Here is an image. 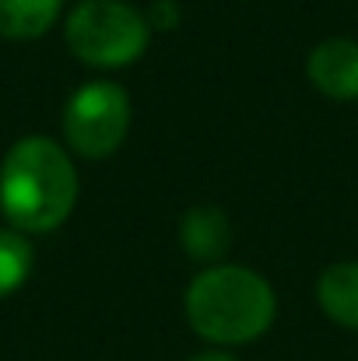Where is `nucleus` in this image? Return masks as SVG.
<instances>
[{
	"instance_id": "nucleus-5",
	"label": "nucleus",
	"mask_w": 358,
	"mask_h": 361,
	"mask_svg": "<svg viewBox=\"0 0 358 361\" xmlns=\"http://www.w3.org/2000/svg\"><path fill=\"white\" fill-rule=\"evenodd\" d=\"M309 81L338 102L358 99V42L355 39H327L309 56Z\"/></svg>"
},
{
	"instance_id": "nucleus-10",
	"label": "nucleus",
	"mask_w": 358,
	"mask_h": 361,
	"mask_svg": "<svg viewBox=\"0 0 358 361\" xmlns=\"http://www.w3.org/2000/svg\"><path fill=\"white\" fill-rule=\"evenodd\" d=\"M151 21H155V25H162V28H172V25L179 21V18H176L172 0H158V4L151 7ZM151 21H148V25H151Z\"/></svg>"
},
{
	"instance_id": "nucleus-7",
	"label": "nucleus",
	"mask_w": 358,
	"mask_h": 361,
	"mask_svg": "<svg viewBox=\"0 0 358 361\" xmlns=\"http://www.w3.org/2000/svg\"><path fill=\"white\" fill-rule=\"evenodd\" d=\"M316 298H320V309L334 323L358 330V263L327 267L320 284H316Z\"/></svg>"
},
{
	"instance_id": "nucleus-11",
	"label": "nucleus",
	"mask_w": 358,
	"mask_h": 361,
	"mask_svg": "<svg viewBox=\"0 0 358 361\" xmlns=\"http://www.w3.org/2000/svg\"><path fill=\"white\" fill-rule=\"evenodd\" d=\"M193 361H236L232 355H222V351H208V355H197Z\"/></svg>"
},
{
	"instance_id": "nucleus-4",
	"label": "nucleus",
	"mask_w": 358,
	"mask_h": 361,
	"mask_svg": "<svg viewBox=\"0 0 358 361\" xmlns=\"http://www.w3.org/2000/svg\"><path fill=\"white\" fill-rule=\"evenodd\" d=\"M130 130V99L119 85L92 81L71 95L64 109V133L67 144L85 158L113 154Z\"/></svg>"
},
{
	"instance_id": "nucleus-1",
	"label": "nucleus",
	"mask_w": 358,
	"mask_h": 361,
	"mask_svg": "<svg viewBox=\"0 0 358 361\" xmlns=\"http://www.w3.org/2000/svg\"><path fill=\"white\" fill-rule=\"evenodd\" d=\"M78 200V172L49 137H21L0 165V211L21 232H53Z\"/></svg>"
},
{
	"instance_id": "nucleus-9",
	"label": "nucleus",
	"mask_w": 358,
	"mask_h": 361,
	"mask_svg": "<svg viewBox=\"0 0 358 361\" xmlns=\"http://www.w3.org/2000/svg\"><path fill=\"white\" fill-rule=\"evenodd\" d=\"M32 274V245L21 232H0V298L14 295Z\"/></svg>"
},
{
	"instance_id": "nucleus-6",
	"label": "nucleus",
	"mask_w": 358,
	"mask_h": 361,
	"mask_svg": "<svg viewBox=\"0 0 358 361\" xmlns=\"http://www.w3.org/2000/svg\"><path fill=\"white\" fill-rule=\"evenodd\" d=\"M179 242H183V249H186L190 259L215 263V259H222L229 252V242H232L229 218L218 207H193V211L183 214Z\"/></svg>"
},
{
	"instance_id": "nucleus-3",
	"label": "nucleus",
	"mask_w": 358,
	"mask_h": 361,
	"mask_svg": "<svg viewBox=\"0 0 358 361\" xmlns=\"http://www.w3.org/2000/svg\"><path fill=\"white\" fill-rule=\"evenodd\" d=\"M151 25L123 0H85L67 18V46L92 67H126L148 49Z\"/></svg>"
},
{
	"instance_id": "nucleus-8",
	"label": "nucleus",
	"mask_w": 358,
	"mask_h": 361,
	"mask_svg": "<svg viewBox=\"0 0 358 361\" xmlns=\"http://www.w3.org/2000/svg\"><path fill=\"white\" fill-rule=\"evenodd\" d=\"M64 0H0L4 39H39L56 21Z\"/></svg>"
},
{
	"instance_id": "nucleus-2",
	"label": "nucleus",
	"mask_w": 358,
	"mask_h": 361,
	"mask_svg": "<svg viewBox=\"0 0 358 361\" xmlns=\"http://www.w3.org/2000/svg\"><path fill=\"white\" fill-rule=\"evenodd\" d=\"M274 316L270 284L246 267H211L186 291V319L211 344H249L270 330Z\"/></svg>"
}]
</instances>
